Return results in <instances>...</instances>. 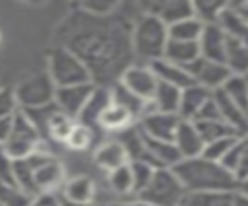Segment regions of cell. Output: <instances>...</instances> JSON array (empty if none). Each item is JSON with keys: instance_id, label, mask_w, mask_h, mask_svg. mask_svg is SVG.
<instances>
[{"instance_id": "obj_10", "label": "cell", "mask_w": 248, "mask_h": 206, "mask_svg": "<svg viewBox=\"0 0 248 206\" xmlns=\"http://www.w3.org/2000/svg\"><path fill=\"white\" fill-rule=\"evenodd\" d=\"M190 78L194 84L202 86V87H207V89H219L227 78L231 76V72L227 70V66L219 60H211V58H205V56H198L192 64L186 66Z\"/></svg>"}, {"instance_id": "obj_46", "label": "cell", "mask_w": 248, "mask_h": 206, "mask_svg": "<svg viewBox=\"0 0 248 206\" xmlns=\"http://www.w3.org/2000/svg\"><path fill=\"white\" fill-rule=\"evenodd\" d=\"M12 124H14V115L0 119V148L4 146V142L8 140V136L12 132Z\"/></svg>"}, {"instance_id": "obj_28", "label": "cell", "mask_w": 248, "mask_h": 206, "mask_svg": "<svg viewBox=\"0 0 248 206\" xmlns=\"http://www.w3.org/2000/svg\"><path fill=\"white\" fill-rule=\"evenodd\" d=\"M223 64L231 74L248 76V45L232 41L227 37V47L223 54Z\"/></svg>"}, {"instance_id": "obj_18", "label": "cell", "mask_w": 248, "mask_h": 206, "mask_svg": "<svg viewBox=\"0 0 248 206\" xmlns=\"http://www.w3.org/2000/svg\"><path fill=\"white\" fill-rule=\"evenodd\" d=\"M110 103V89L108 86H95V89L91 91L87 103L83 105V109L78 115V122L89 126V128H97V120L101 117V113L105 111V107Z\"/></svg>"}, {"instance_id": "obj_49", "label": "cell", "mask_w": 248, "mask_h": 206, "mask_svg": "<svg viewBox=\"0 0 248 206\" xmlns=\"http://www.w3.org/2000/svg\"><path fill=\"white\" fill-rule=\"evenodd\" d=\"M229 8L231 10H244V8H248V0H229Z\"/></svg>"}, {"instance_id": "obj_13", "label": "cell", "mask_w": 248, "mask_h": 206, "mask_svg": "<svg viewBox=\"0 0 248 206\" xmlns=\"http://www.w3.org/2000/svg\"><path fill=\"white\" fill-rule=\"evenodd\" d=\"M141 138H143V150H145L143 161H149L153 167H172L174 163H178L182 159L172 142L149 138L143 132H141Z\"/></svg>"}, {"instance_id": "obj_44", "label": "cell", "mask_w": 248, "mask_h": 206, "mask_svg": "<svg viewBox=\"0 0 248 206\" xmlns=\"http://www.w3.org/2000/svg\"><path fill=\"white\" fill-rule=\"evenodd\" d=\"M209 119H221V117H219L217 103H215V99H213V91H211V97L202 105V109L198 111V115H196L192 120H209Z\"/></svg>"}, {"instance_id": "obj_45", "label": "cell", "mask_w": 248, "mask_h": 206, "mask_svg": "<svg viewBox=\"0 0 248 206\" xmlns=\"http://www.w3.org/2000/svg\"><path fill=\"white\" fill-rule=\"evenodd\" d=\"M29 206H60V194L58 192H39L31 198Z\"/></svg>"}, {"instance_id": "obj_30", "label": "cell", "mask_w": 248, "mask_h": 206, "mask_svg": "<svg viewBox=\"0 0 248 206\" xmlns=\"http://www.w3.org/2000/svg\"><path fill=\"white\" fill-rule=\"evenodd\" d=\"M74 119L68 117L66 113H62L56 105L54 109L50 111L46 122H45V130H43V138H50V140H56V142H62L66 140V136L70 134L72 126H74Z\"/></svg>"}, {"instance_id": "obj_4", "label": "cell", "mask_w": 248, "mask_h": 206, "mask_svg": "<svg viewBox=\"0 0 248 206\" xmlns=\"http://www.w3.org/2000/svg\"><path fill=\"white\" fill-rule=\"evenodd\" d=\"M46 74L50 76V80L56 87L91 82V76H89V70L85 68V64L74 52H70L68 49H64L60 45H54L48 51Z\"/></svg>"}, {"instance_id": "obj_9", "label": "cell", "mask_w": 248, "mask_h": 206, "mask_svg": "<svg viewBox=\"0 0 248 206\" xmlns=\"http://www.w3.org/2000/svg\"><path fill=\"white\" fill-rule=\"evenodd\" d=\"M118 84H122L126 89H130L132 93H136V95L141 97L143 101H151L159 80L155 78V74H153V70H151L149 64L132 62V64L120 74Z\"/></svg>"}, {"instance_id": "obj_48", "label": "cell", "mask_w": 248, "mask_h": 206, "mask_svg": "<svg viewBox=\"0 0 248 206\" xmlns=\"http://www.w3.org/2000/svg\"><path fill=\"white\" fill-rule=\"evenodd\" d=\"M60 206H93L89 202H76V200H70V198H64L60 194Z\"/></svg>"}, {"instance_id": "obj_34", "label": "cell", "mask_w": 248, "mask_h": 206, "mask_svg": "<svg viewBox=\"0 0 248 206\" xmlns=\"http://www.w3.org/2000/svg\"><path fill=\"white\" fill-rule=\"evenodd\" d=\"M229 10V0H192V14L202 23H217L223 12Z\"/></svg>"}, {"instance_id": "obj_27", "label": "cell", "mask_w": 248, "mask_h": 206, "mask_svg": "<svg viewBox=\"0 0 248 206\" xmlns=\"http://www.w3.org/2000/svg\"><path fill=\"white\" fill-rule=\"evenodd\" d=\"M217 23H219V27L225 31V35L229 39L248 45V21L238 10H231L229 8L227 12L221 14Z\"/></svg>"}, {"instance_id": "obj_24", "label": "cell", "mask_w": 248, "mask_h": 206, "mask_svg": "<svg viewBox=\"0 0 248 206\" xmlns=\"http://www.w3.org/2000/svg\"><path fill=\"white\" fill-rule=\"evenodd\" d=\"M60 194L64 198H70V200H76V202H89V204H93L95 194H97L95 181L91 177H87V175L70 177V179L64 181Z\"/></svg>"}, {"instance_id": "obj_50", "label": "cell", "mask_w": 248, "mask_h": 206, "mask_svg": "<svg viewBox=\"0 0 248 206\" xmlns=\"http://www.w3.org/2000/svg\"><path fill=\"white\" fill-rule=\"evenodd\" d=\"M238 190H242L244 194H248V179H244V181L238 183Z\"/></svg>"}, {"instance_id": "obj_21", "label": "cell", "mask_w": 248, "mask_h": 206, "mask_svg": "<svg viewBox=\"0 0 248 206\" xmlns=\"http://www.w3.org/2000/svg\"><path fill=\"white\" fill-rule=\"evenodd\" d=\"M93 161L101 171H112L124 163H128V154L124 150V146L118 140H107L103 144H99L93 152Z\"/></svg>"}, {"instance_id": "obj_40", "label": "cell", "mask_w": 248, "mask_h": 206, "mask_svg": "<svg viewBox=\"0 0 248 206\" xmlns=\"http://www.w3.org/2000/svg\"><path fill=\"white\" fill-rule=\"evenodd\" d=\"M124 0H76L78 10L93 14V16H108L118 12L120 4Z\"/></svg>"}, {"instance_id": "obj_15", "label": "cell", "mask_w": 248, "mask_h": 206, "mask_svg": "<svg viewBox=\"0 0 248 206\" xmlns=\"http://www.w3.org/2000/svg\"><path fill=\"white\" fill-rule=\"evenodd\" d=\"M64 181L66 169L54 155L35 167V185L39 192H56L58 189H62Z\"/></svg>"}, {"instance_id": "obj_41", "label": "cell", "mask_w": 248, "mask_h": 206, "mask_svg": "<svg viewBox=\"0 0 248 206\" xmlns=\"http://www.w3.org/2000/svg\"><path fill=\"white\" fill-rule=\"evenodd\" d=\"M31 194L21 190L17 185H2L0 183V204L2 206H29Z\"/></svg>"}, {"instance_id": "obj_12", "label": "cell", "mask_w": 248, "mask_h": 206, "mask_svg": "<svg viewBox=\"0 0 248 206\" xmlns=\"http://www.w3.org/2000/svg\"><path fill=\"white\" fill-rule=\"evenodd\" d=\"M93 89H95V84L93 82L56 87V91H54V105L62 113H66L68 117H72L76 120L78 115H79V111L87 103V99H89V95H91Z\"/></svg>"}, {"instance_id": "obj_8", "label": "cell", "mask_w": 248, "mask_h": 206, "mask_svg": "<svg viewBox=\"0 0 248 206\" xmlns=\"http://www.w3.org/2000/svg\"><path fill=\"white\" fill-rule=\"evenodd\" d=\"M180 122V117L176 113H163V111H155L149 103V109L136 120L138 128L149 136V138H157V140H169L172 142V136L176 132V126Z\"/></svg>"}, {"instance_id": "obj_36", "label": "cell", "mask_w": 248, "mask_h": 206, "mask_svg": "<svg viewBox=\"0 0 248 206\" xmlns=\"http://www.w3.org/2000/svg\"><path fill=\"white\" fill-rule=\"evenodd\" d=\"M202 136L203 142L217 140V138H227V136H238L223 119H209V120H192Z\"/></svg>"}, {"instance_id": "obj_38", "label": "cell", "mask_w": 248, "mask_h": 206, "mask_svg": "<svg viewBox=\"0 0 248 206\" xmlns=\"http://www.w3.org/2000/svg\"><path fill=\"white\" fill-rule=\"evenodd\" d=\"M12 167H14V181L16 185L25 190L27 194L35 196L39 194L37 185H35V169L31 167V163L23 157V159H12Z\"/></svg>"}, {"instance_id": "obj_14", "label": "cell", "mask_w": 248, "mask_h": 206, "mask_svg": "<svg viewBox=\"0 0 248 206\" xmlns=\"http://www.w3.org/2000/svg\"><path fill=\"white\" fill-rule=\"evenodd\" d=\"M172 144L174 148L178 150L180 157H196L202 154V148H203V140L196 128V124L192 120H184L180 119L178 126H176V132L172 136Z\"/></svg>"}, {"instance_id": "obj_2", "label": "cell", "mask_w": 248, "mask_h": 206, "mask_svg": "<svg viewBox=\"0 0 248 206\" xmlns=\"http://www.w3.org/2000/svg\"><path fill=\"white\" fill-rule=\"evenodd\" d=\"M170 169L186 192L238 189V181L221 161H211L203 155L184 157L178 163H174Z\"/></svg>"}, {"instance_id": "obj_11", "label": "cell", "mask_w": 248, "mask_h": 206, "mask_svg": "<svg viewBox=\"0 0 248 206\" xmlns=\"http://www.w3.org/2000/svg\"><path fill=\"white\" fill-rule=\"evenodd\" d=\"M140 14H147L153 17H159L167 25L194 16L192 14V0H136Z\"/></svg>"}, {"instance_id": "obj_16", "label": "cell", "mask_w": 248, "mask_h": 206, "mask_svg": "<svg viewBox=\"0 0 248 206\" xmlns=\"http://www.w3.org/2000/svg\"><path fill=\"white\" fill-rule=\"evenodd\" d=\"M221 163L234 175V179L238 183L248 179V132L238 134L234 138L232 146L229 148V152L225 154Z\"/></svg>"}, {"instance_id": "obj_20", "label": "cell", "mask_w": 248, "mask_h": 206, "mask_svg": "<svg viewBox=\"0 0 248 206\" xmlns=\"http://www.w3.org/2000/svg\"><path fill=\"white\" fill-rule=\"evenodd\" d=\"M211 97V89L202 87L198 84H190L186 87L180 89V101H178V111L176 115L184 120H192L198 111L202 109V105Z\"/></svg>"}, {"instance_id": "obj_17", "label": "cell", "mask_w": 248, "mask_h": 206, "mask_svg": "<svg viewBox=\"0 0 248 206\" xmlns=\"http://www.w3.org/2000/svg\"><path fill=\"white\" fill-rule=\"evenodd\" d=\"M198 47H200V56L223 62V54H225V47H227V35L219 27V23H205L203 25L202 35L198 39Z\"/></svg>"}, {"instance_id": "obj_39", "label": "cell", "mask_w": 248, "mask_h": 206, "mask_svg": "<svg viewBox=\"0 0 248 206\" xmlns=\"http://www.w3.org/2000/svg\"><path fill=\"white\" fill-rule=\"evenodd\" d=\"M155 169L157 167H153L149 161H143V159L130 161V171H132V181H134V196H138L145 189V185L149 183Z\"/></svg>"}, {"instance_id": "obj_37", "label": "cell", "mask_w": 248, "mask_h": 206, "mask_svg": "<svg viewBox=\"0 0 248 206\" xmlns=\"http://www.w3.org/2000/svg\"><path fill=\"white\" fill-rule=\"evenodd\" d=\"M93 138H95V130L76 120L74 126H72V130H70V134L66 136L64 144L72 152H85V150H91Z\"/></svg>"}, {"instance_id": "obj_1", "label": "cell", "mask_w": 248, "mask_h": 206, "mask_svg": "<svg viewBox=\"0 0 248 206\" xmlns=\"http://www.w3.org/2000/svg\"><path fill=\"white\" fill-rule=\"evenodd\" d=\"M56 43L74 52L89 70L95 86H110L136 62L132 51V21L118 12L93 16L81 10L70 12L56 27Z\"/></svg>"}, {"instance_id": "obj_42", "label": "cell", "mask_w": 248, "mask_h": 206, "mask_svg": "<svg viewBox=\"0 0 248 206\" xmlns=\"http://www.w3.org/2000/svg\"><path fill=\"white\" fill-rule=\"evenodd\" d=\"M236 136H227V138H217V140H209V142H203V148H202V154L203 157L211 159V161H221L225 157V154L229 152V148L232 146Z\"/></svg>"}, {"instance_id": "obj_29", "label": "cell", "mask_w": 248, "mask_h": 206, "mask_svg": "<svg viewBox=\"0 0 248 206\" xmlns=\"http://www.w3.org/2000/svg\"><path fill=\"white\" fill-rule=\"evenodd\" d=\"M108 89H110V99H112L114 103L122 105L124 109H128V111L134 115L136 120L149 109V101H143L141 97H138L136 93H132L130 89H126V87H124L122 84H118V82L110 84Z\"/></svg>"}, {"instance_id": "obj_7", "label": "cell", "mask_w": 248, "mask_h": 206, "mask_svg": "<svg viewBox=\"0 0 248 206\" xmlns=\"http://www.w3.org/2000/svg\"><path fill=\"white\" fill-rule=\"evenodd\" d=\"M54 91H56V86L52 84L46 72L31 74L14 87L17 109H35V107L48 105L54 101Z\"/></svg>"}, {"instance_id": "obj_22", "label": "cell", "mask_w": 248, "mask_h": 206, "mask_svg": "<svg viewBox=\"0 0 248 206\" xmlns=\"http://www.w3.org/2000/svg\"><path fill=\"white\" fill-rule=\"evenodd\" d=\"M132 124H136L134 115L128 109H124L122 105L114 103L112 99L105 107V111L101 113V117L97 120V128H103L105 132H120Z\"/></svg>"}, {"instance_id": "obj_31", "label": "cell", "mask_w": 248, "mask_h": 206, "mask_svg": "<svg viewBox=\"0 0 248 206\" xmlns=\"http://www.w3.org/2000/svg\"><path fill=\"white\" fill-rule=\"evenodd\" d=\"M178 101H180V87L165 84V82H159L149 103H151V107L155 111L176 113L178 111Z\"/></svg>"}, {"instance_id": "obj_3", "label": "cell", "mask_w": 248, "mask_h": 206, "mask_svg": "<svg viewBox=\"0 0 248 206\" xmlns=\"http://www.w3.org/2000/svg\"><path fill=\"white\" fill-rule=\"evenodd\" d=\"M167 41L169 27L159 17L140 14L132 21V51L136 62L151 64L153 60L163 58Z\"/></svg>"}, {"instance_id": "obj_35", "label": "cell", "mask_w": 248, "mask_h": 206, "mask_svg": "<svg viewBox=\"0 0 248 206\" xmlns=\"http://www.w3.org/2000/svg\"><path fill=\"white\" fill-rule=\"evenodd\" d=\"M107 183L110 190L118 196H134V181H132V171H130V161L108 171L107 173Z\"/></svg>"}, {"instance_id": "obj_52", "label": "cell", "mask_w": 248, "mask_h": 206, "mask_svg": "<svg viewBox=\"0 0 248 206\" xmlns=\"http://www.w3.org/2000/svg\"><path fill=\"white\" fill-rule=\"evenodd\" d=\"M238 12H240V14L246 17V21H248V8H244V10H238Z\"/></svg>"}, {"instance_id": "obj_51", "label": "cell", "mask_w": 248, "mask_h": 206, "mask_svg": "<svg viewBox=\"0 0 248 206\" xmlns=\"http://www.w3.org/2000/svg\"><path fill=\"white\" fill-rule=\"evenodd\" d=\"M19 2H25V4H33V6H39V4H45L46 0H19Z\"/></svg>"}, {"instance_id": "obj_25", "label": "cell", "mask_w": 248, "mask_h": 206, "mask_svg": "<svg viewBox=\"0 0 248 206\" xmlns=\"http://www.w3.org/2000/svg\"><path fill=\"white\" fill-rule=\"evenodd\" d=\"M200 56V47L198 41H178V39H169L165 47L163 58L178 64V66H188Z\"/></svg>"}, {"instance_id": "obj_6", "label": "cell", "mask_w": 248, "mask_h": 206, "mask_svg": "<svg viewBox=\"0 0 248 206\" xmlns=\"http://www.w3.org/2000/svg\"><path fill=\"white\" fill-rule=\"evenodd\" d=\"M45 144V138L39 134V130L33 126V122L25 117L21 109L14 113V124L8 140L0 148L10 159H23L31 155L39 146Z\"/></svg>"}, {"instance_id": "obj_19", "label": "cell", "mask_w": 248, "mask_h": 206, "mask_svg": "<svg viewBox=\"0 0 248 206\" xmlns=\"http://www.w3.org/2000/svg\"><path fill=\"white\" fill-rule=\"evenodd\" d=\"M213 99L219 109V117L236 132V134H246L248 132V115L232 103L221 89H213Z\"/></svg>"}, {"instance_id": "obj_47", "label": "cell", "mask_w": 248, "mask_h": 206, "mask_svg": "<svg viewBox=\"0 0 248 206\" xmlns=\"http://www.w3.org/2000/svg\"><path fill=\"white\" fill-rule=\"evenodd\" d=\"M232 206H248V194H244L242 190H234V196H232Z\"/></svg>"}, {"instance_id": "obj_32", "label": "cell", "mask_w": 248, "mask_h": 206, "mask_svg": "<svg viewBox=\"0 0 248 206\" xmlns=\"http://www.w3.org/2000/svg\"><path fill=\"white\" fill-rule=\"evenodd\" d=\"M232 103H236L246 115H248V76L242 74H231L227 82L219 87Z\"/></svg>"}, {"instance_id": "obj_26", "label": "cell", "mask_w": 248, "mask_h": 206, "mask_svg": "<svg viewBox=\"0 0 248 206\" xmlns=\"http://www.w3.org/2000/svg\"><path fill=\"white\" fill-rule=\"evenodd\" d=\"M234 190H198L184 192L180 206H232Z\"/></svg>"}, {"instance_id": "obj_43", "label": "cell", "mask_w": 248, "mask_h": 206, "mask_svg": "<svg viewBox=\"0 0 248 206\" xmlns=\"http://www.w3.org/2000/svg\"><path fill=\"white\" fill-rule=\"evenodd\" d=\"M17 111V101L14 95V89L10 87H0V119L10 117Z\"/></svg>"}, {"instance_id": "obj_23", "label": "cell", "mask_w": 248, "mask_h": 206, "mask_svg": "<svg viewBox=\"0 0 248 206\" xmlns=\"http://www.w3.org/2000/svg\"><path fill=\"white\" fill-rule=\"evenodd\" d=\"M149 66H151V70H153V74H155V78L159 82L176 86L180 89L186 87V86H190V84H194L192 78H190V74H188V70L184 66H178V64L170 62L167 58H157Z\"/></svg>"}, {"instance_id": "obj_33", "label": "cell", "mask_w": 248, "mask_h": 206, "mask_svg": "<svg viewBox=\"0 0 248 206\" xmlns=\"http://www.w3.org/2000/svg\"><path fill=\"white\" fill-rule=\"evenodd\" d=\"M205 23H202L196 16H188L182 19H176L169 23V39H178V41H198L202 35Z\"/></svg>"}, {"instance_id": "obj_53", "label": "cell", "mask_w": 248, "mask_h": 206, "mask_svg": "<svg viewBox=\"0 0 248 206\" xmlns=\"http://www.w3.org/2000/svg\"><path fill=\"white\" fill-rule=\"evenodd\" d=\"M0 206H2V204H0Z\"/></svg>"}, {"instance_id": "obj_5", "label": "cell", "mask_w": 248, "mask_h": 206, "mask_svg": "<svg viewBox=\"0 0 248 206\" xmlns=\"http://www.w3.org/2000/svg\"><path fill=\"white\" fill-rule=\"evenodd\" d=\"M184 192V187L170 167H157L145 189L136 198L147 202L149 206H180Z\"/></svg>"}]
</instances>
